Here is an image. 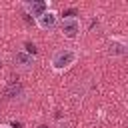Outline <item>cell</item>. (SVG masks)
Masks as SVG:
<instances>
[{
	"label": "cell",
	"instance_id": "cell-1",
	"mask_svg": "<svg viewBox=\"0 0 128 128\" xmlns=\"http://www.w3.org/2000/svg\"><path fill=\"white\" fill-rule=\"evenodd\" d=\"M78 56H80V52L74 48H58L50 58V68L54 72H64L76 64Z\"/></svg>",
	"mask_w": 128,
	"mask_h": 128
},
{
	"label": "cell",
	"instance_id": "cell-2",
	"mask_svg": "<svg viewBox=\"0 0 128 128\" xmlns=\"http://www.w3.org/2000/svg\"><path fill=\"white\" fill-rule=\"evenodd\" d=\"M58 28H60V34L68 40H74L80 36L82 32V22L78 16H64L60 22H58Z\"/></svg>",
	"mask_w": 128,
	"mask_h": 128
},
{
	"label": "cell",
	"instance_id": "cell-3",
	"mask_svg": "<svg viewBox=\"0 0 128 128\" xmlns=\"http://www.w3.org/2000/svg\"><path fill=\"white\" fill-rule=\"evenodd\" d=\"M12 62H14V66H16L18 70L28 72V70H32V68H34V64H36V56L28 54L26 50H18V52L12 56Z\"/></svg>",
	"mask_w": 128,
	"mask_h": 128
},
{
	"label": "cell",
	"instance_id": "cell-4",
	"mask_svg": "<svg viewBox=\"0 0 128 128\" xmlns=\"http://www.w3.org/2000/svg\"><path fill=\"white\" fill-rule=\"evenodd\" d=\"M58 22H60V16H58V12L56 10H46L40 18H36V26L40 28V30H54L56 26H58Z\"/></svg>",
	"mask_w": 128,
	"mask_h": 128
},
{
	"label": "cell",
	"instance_id": "cell-5",
	"mask_svg": "<svg viewBox=\"0 0 128 128\" xmlns=\"http://www.w3.org/2000/svg\"><path fill=\"white\" fill-rule=\"evenodd\" d=\"M128 52V44L122 36H112L110 42H108V54L112 58H120V56H126Z\"/></svg>",
	"mask_w": 128,
	"mask_h": 128
},
{
	"label": "cell",
	"instance_id": "cell-6",
	"mask_svg": "<svg viewBox=\"0 0 128 128\" xmlns=\"http://www.w3.org/2000/svg\"><path fill=\"white\" fill-rule=\"evenodd\" d=\"M22 6L26 8L28 16H34V20H36V18H40L46 10H50V2H46V0H32V2H24Z\"/></svg>",
	"mask_w": 128,
	"mask_h": 128
},
{
	"label": "cell",
	"instance_id": "cell-7",
	"mask_svg": "<svg viewBox=\"0 0 128 128\" xmlns=\"http://www.w3.org/2000/svg\"><path fill=\"white\" fill-rule=\"evenodd\" d=\"M22 92H24V88H22V84H20L18 80H10V82H6V86L2 88V96H4L6 100L18 98V96H22Z\"/></svg>",
	"mask_w": 128,
	"mask_h": 128
},
{
	"label": "cell",
	"instance_id": "cell-8",
	"mask_svg": "<svg viewBox=\"0 0 128 128\" xmlns=\"http://www.w3.org/2000/svg\"><path fill=\"white\" fill-rule=\"evenodd\" d=\"M58 128H70L68 122H58Z\"/></svg>",
	"mask_w": 128,
	"mask_h": 128
},
{
	"label": "cell",
	"instance_id": "cell-9",
	"mask_svg": "<svg viewBox=\"0 0 128 128\" xmlns=\"http://www.w3.org/2000/svg\"><path fill=\"white\" fill-rule=\"evenodd\" d=\"M0 128H12V126H8V124H0Z\"/></svg>",
	"mask_w": 128,
	"mask_h": 128
},
{
	"label": "cell",
	"instance_id": "cell-10",
	"mask_svg": "<svg viewBox=\"0 0 128 128\" xmlns=\"http://www.w3.org/2000/svg\"><path fill=\"white\" fill-rule=\"evenodd\" d=\"M38 128H48V126H44V124H40V126H38Z\"/></svg>",
	"mask_w": 128,
	"mask_h": 128
},
{
	"label": "cell",
	"instance_id": "cell-11",
	"mask_svg": "<svg viewBox=\"0 0 128 128\" xmlns=\"http://www.w3.org/2000/svg\"><path fill=\"white\" fill-rule=\"evenodd\" d=\"M0 68H2V60H0Z\"/></svg>",
	"mask_w": 128,
	"mask_h": 128
}]
</instances>
